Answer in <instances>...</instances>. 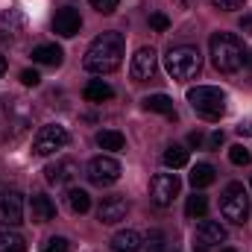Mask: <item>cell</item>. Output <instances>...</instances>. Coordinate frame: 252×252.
I'll use <instances>...</instances> for the list:
<instances>
[{
  "mask_svg": "<svg viewBox=\"0 0 252 252\" xmlns=\"http://www.w3.org/2000/svg\"><path fill=\"white\" fill-rule=\"evenodd\" d=\"M79 30H82V18H79V12L73 6H62L53 15V32H59L62 38H73Z\"/></svg>",
  "mask_w": 252,
  "mask_h": 252,
  "instance_id": "cell-13",
  "label": "cell"
},
{
  "mask_svg": "<svg viewBox=\"0 0 252 252\" xmlns=\"http://www.w3.org/2000/svg\"><path fill=\"white\" fill-rule=\"evenodd\" d=\"M173 252H176V250H173Z\"/></svg>",
  "mask_w": 252,
  "mask_h": 252,
  "instance_id": "cell-41",
  "label": "cell"
},
{
  "mask_svg": "<svg viewBox=\"0 0 252 252\" xmlns=\"http://www.w3.org/2000/svg\"><path fill=\"white\" fill-rule=\"evenodd\" d=\"M67 147V129L62 124H47L38 129L35 141H32V153L35 156H53L56 150H64Z\"/></svg>",
  "mask_w": 252,
  "mask_h": 252,
  "instance_id": "cell-7",
  "label": "cell"
},
{
  "mask_svg": "<svg viewBox=\"0 0 252 252\" xmlns=\"http://www.w3.org/2000/svg\"><path fill=\"white\" fill-rule=\"evenodd\" d=\"M188 179H190V185H193V190H202V188H208V185H214L217 173H214V167H211V164L199 161V164H193V167H190Z\"/></svg>",
  "mask_w": 252,
  "mask_h": 252,
  "instance_id": "cell-19",
  "label": "cell"
},
{
  "mask_svg": "<svg viewBox=\"0 0 252 252\" xmlns=\"http://www.w3.org/2000/svg\"><path fill=\"white\" fill-rule=\"evenodd\" d=\"M6 67H9V62H6V56H0V76L6 73Z\"/></svg>",
  "mask_w": 252,
  "mask_h": 252,
  "instance_id": "cell-38",
  "label": "cell"
},
{
  "mask_svg": "<svg viewBox=\"0 0 252 252\" xmlns=\"http://www.w3.org/2000/svg\"><path fill=\"white\" fill-rule=\"evenodd\" d=\"M208 47H211V64L220 73H235L247 64V50H244L241 38L232 32H214Z\"/></svg>",
  "mask_w": 252,
  "mask_h": 252,
  "instance_id": "cell-2",
  "label": "cell"
},
{
  "mask_svg": "<svg viewBox=\"0 0 252 252\" xmlns=\"http://www.w3.org/2000/svg\"><path fill=\"white\" fill-rule=\"evenodd\" d=\"M190 109L205 121H220L226 115V94L214 85H196L188 91Z\"/></svg>",
  "mask_w": 252,
  "mask_h": 252,
  "instance_id": "cell-3",
  "label": "cell"
},
{
  "mask_svg": "<svg viewBox=\"0 0 252 252\" xmlns=\"http://www.w3.org/2000/svg\"><path fill=\"white\" fill-rule=\"evenodd\" d=\"M124 53H126L124 32H115V30L100 32V35L88 44V50H85V56H82V67H85L88 73L106 76V73H112V70L121 67Z\"/></svg>",
  "mask_w": 252,
  "mask_h": 252,
  "instance_id": "cell-1",
  "label": "cell"
},
{
  "mask_svg": "<svg viewBox=\"0 0 252 252\" xmlns=\"http://www.w3.org/2000/svg\"><path fill=\"white\" fill-rule=\"evenodd\" d=\"M196 238H202L208 247H220V244H226L229 232H226V226H223L220 220H202V226H199Z\"/></svg>",
  "mask_w": 252,
  "mask_h": 252,
  "instance_id": "cell-17",
  "label": "cell"
},
{
  "mask_svg": "<svg viewBox=\"0 0 252 252\" xmlns=\"http://www.w3.org/2000/svg\"><path fill=\"white\" fill-rule=\"evenodd\" d=\"M229 161H232V164H238V167H244V164H250V161H252V153L244 147V144H235V147L229 150Z\"/></svg>",
  "mask_w": 252,
  "mask_h": 252,
  "instance_id": "cell-29",
  "label": "cell"
},
{
  "mask_svg": "<svg viewBox=\"0 0 252 252\" xmlns=\"http://www.w3.org/2000/svg\"><path fill=\"white\" fill-rule=\"evenodd\" d=\"M220 12H235V9H241L244 6V0H211Z\"/></svg>",
  "mask_w": 252,
  "mask_h": 252,
  "instance_id": "cell-33",
  "label": "cell"
},
{
  "mask_svg": "<svg viewBox=\"0 0 252 252\" xmlns=\"http://www.w3.org/2000/svg\"><path fill=\"white\" fill-rule=\"evenodd\" d=\"M205 211H208V196L199 193V190H193L188 199H185V214H188L190 220H202Z\"/></svg>",
  "mask_w": 252,
  "mask_h": 252,
  "instance_id": "cell-23",
  "label": "cell"
},
{
  "mask_svg": "<svg viewBox=\"0 0 252 252\" xmlns=\"http://www.w3.org/2000/svg\"><path fill=\"white\" fill-rule=\"evenodd\" d=\"M0 252H27L24 235H18V232H12V229H3V232H0Z\"/></svg>",
  "mask_w": 252,
  "mask_h": 252,
  "instance_id": "cell-26",
  "label": "cell"
},
{
  "mask_svg": "<svg viewBox=\"0 0 252 252\" xmlns=\"http://www.w3.org/2000/svg\"><path fill=\"white\" fill-rule=\"evenodd\" d=\"M62 59H64V53H62L59 44H35V47H32V62H38V64L59 67Z\"/></svg>",
  "mask_w": 252,
  "mask_h": 252,
  "instance_id": "cell-18",
  "label": "cell"
},
{
  "mask_svg": "<svg viewBox=\"0 0 252 252\" xmlns=\"http://www.w3.org/2000/svg\"><path fill=\"white\" fill-rule=\"evenodd\" d=\"M144 247H147V252H170L167 250V235H164L161 229H150Z\"/></svg>",
  "mask_w": 252,
  "mask_h": 252,
  "instance_id": "cell-27",
  "label": "cell"
},
{
  "mask_svg": "<svg viewBox=\"0 0 252 252\" xmlns=\"http://www.w3.org/2000/svg\"><path fill=\"white\" fill-rule=\"evenodd\" d=\"M179 188H182V182H179L176 173H156L153 182H150V199H153L158 208H167V205H173V199L179 196Z\"/></svg>",
  "mask_w": 252,
  "mask_h": 252,
  "instance_id": "cell-8",
  "label": "cell"
},
{
  "mask_svg": "<svg viewBox=\"0 0 252 252\" xmlns=\"http://www.w3.org/2000/svg\"><path fill=\"white\" fill-rule=\"evenodd\" d=\"M21 27H24V15L18 9H9L0 15V35L3 38H15L21 32Z\"/></svg>",
  "mask_w": 252,
  "mask_h": 252,
  "instance_id": "cell-21",
  "label": "cell"
},
{
  "mask_svg": "<svg viewBox=\"0 0 252 252\" xmlns=\"http://www.w3.org/2000/svg\"><path fill=\"white\" fill-rule=\"evenodd\" d=\"M41 252H70V241L62 238V235H53L41 244Z\"/></svg>",
  "mask_w": 252,
  "mask_h": 252,
  "instance_id": "cell-28",
  "label": "cell"
},
{
  "mask_svg": "<svg viewBox=\"0 0 252 252\" xmlns=\"http://www.w3.org/2000/svg\"><path fill=\"white\" fill-rule=\"evenodd\" d=\"M156 70H158V53L153 47H138L132 62H129V76L135 82H147L156 76Z\"/></svg>",
  "mask_w": 252,
  "mask_h": 252,
  "instance_id": "cell-10",
  "label": "cell"
},
{
  "mask_svg": "<svg viewBox=\"0 0 252 252\" xmlns=\"http://www.w3.org/2000/svg\"><path fill=\"white\" fill-rule=\"evenodd\" d=\"M220 252H235V250H232V247H223V250H220Z\"/></svg>",
  "mask_w": 252,
  "mask_h": 252,
  "instance_id": "cell-39",
  "label": "cell"
},
{
  "mask_svg": "<svg viewBox=\"0 0 252 252\" xmlns=\"http://www.w3.org/2000/svg\"><path fill=\"white\" fill-rule=\"evenodd\" d=\"M150 27H153L156 32H164V30L170 27V18L161 15V12H156V15H150Z\"/></svg>",
  "mask_w": 252,
  "mask_h": 252,
  "instance_id": "cell-31",
  "label": "cell"
},
{
  "mask_svg": "<svg viewBox=\"0 0 252 252\" xmlns=\"http://www.w3.org/2000/svg\"><path fill=\"white\" fill-rule=\"evenodd\" d=\"M121 173H124V167H121V161L112 158V156H94V158L85 164V176H88V182L97 185V188L115 185V182L121 179Z\"/></svg>",
  "mask_w": 252,
  "mask_h": 252,
  "instance_id": "cell-6",
  "label": "cell"
},
{
  "mask_svg": "<svg viewBox=\"0 0 252 252\" xmlns=\"http://www.w3.org/2000/svg\"><path fill=\"white\" fill-rule=\"evenodd\" d=\"M64 205L70 214H88L91 211V193L85 188L70 185V188H64Z\"/></svg>",
  "mask_w": 252,
  "mask_h": 252,
  "instance_id": "cell-16",
  "label": "cell"
},
{
  "mask_svg": "<svg viewBox=\"0 0 252 252\" xmlns=\"http://www.w3.org/2000/svg\"><path fill=\"white\" fill-rule=\"evenodd\" d=\"M238 132H241V135H252V124H241L238 126Z\"/></svg>",
  "mask_w": 252,
  "mask_h": 252,
  "instance_id": "cell-37",
  "label": "cell"
},
{
  "mask_svg": "<svg viewBox=\"0 0 252 252\" xmlns=\"http://www.w3.org/2000/svg\"><path fill=\"white\" fill-rule=\"evenodd\" d=\"M141 247H144V238L135 229H121L109 241V250L112 252H141Z\"/></svg>",
  "mask_w": 252,
  "mask_h": 252,
  "instance_id": "cell-15",
  "label": "cell"
},
{
  "mask_svg": "<svg viewBox=\"0 0 252 252\" xmlns=\"http://www.w3.org/2000/svg\"><path fill=\"white\" fill-rule=\"evenodd\" d=\"M199 67H202V56L190 44H176L164 53V70L173 79H193L199 73Z\"/></svg>",
  "mask_w": 252,
  "mask_h": 252,
  "instance_id": "cell-4",
  "label": "cell"
},
{
  "mask_svg": "<svg viewBox=\"0 0 252 252\" xmlns=\"http://www.w3.org/2000/svg\"><path fill=\"white\" fill-rule=\"evenodd\" d=\"M44 179L50 185H56V188L76 185V179H79V161H73V158H56L53 164L44 167Z\"/></svg>",
  "mask_w": 252,
  "mask_h": 252,
  "instance_id": "cell-9",
  "label": "cell"
},
{
  "mask_svg": "<svg viewBox=\"0 0 252 252\" xmlns=\"http://www.w3.org/2000/svg\"><path fill=\"white\" fill-rule=\"evenodd\" d=\"M100 15H115L118 12V6H121V0H88Z\"/></svg>",
  "mask_w": 252,
  "mask_h": 252,
  "instance_id": "cell-30",
  "label": "cell"
},
{
  "mask_svg": "<svg viewBox=\"0 0 252 252\" xmlns=\"http://www.w3.org/2000/svg\"><path fill=\"white\" fill-rule=\"evenodd\" d=\"M144 109H147V112H158V115H167V118H173V121H176V112H173V100H170L167 94H150V97H144Z\"/></svg>",
  "mask_w": 252,
  "mask_h": 252,
  "instance_id": "cell-22",
  "label": "cell"
},
{
  "mask_svg": "<svg viewBox=\"0 0 252 252\" xmlns=\"http://www.w3.org/2000/svg\"><path fill=\"white\" fill-rule=\"evenodd\" d=\"M161 161H164V167L179 170V167H185V164H188V150H185V147H179V144H170V147L164 150Z\"/></svg>",
  "mask_w": 252,
  "mask_h": 252,
  "instance_id": "cell-24",
  "label": "cell"
},
{
  "mask_svg": "<svg viewBox=\"0 0 252 252\" xmlns=\"http://www.w3.org/2000/svg\"><path fill=\"white\" fill-rule=\"evenodd\" d=\"M56 217V205H53V199L47 196V193H32L30 196V220L32 223H50Z\"/></svg>",
  "mask_w": 252,
  "mask_h": 252,
  "instance_id": "cell-14",
  "label": "cell"
},
{
  "mask_svg": "<svg viewBox=\"0 0 252 252\" xmlns=\"http://www.w3.org/2000/svg\"><path fill=\"white\" fill-rule=\"evenodd\" d=\"M247 64H252V56H247Z\"/></svg>",
  "mask_w": 252,
  "mask_h": 252,
  "instance_id": "cell-40",
  "label": "cell"
},
{
  "mask_svg": "<svg viewBox=\"0 0 252 252\" xmlns=\"http://www.w3.org/2000/svg\"><path fill=\"white\" fill-rule=\"evenodd\" d=\"M124 135L121 132H115V129H103V132H97V147L100 150H109V153H121L124 150Z\"/></svg>",
  "mask_w": 252,
  "mask_h": 252,
  "instance_id": "cell-25",
  "label": "cell"
},
{
  "mask_svg": "<svg viewBox=\"0 0 252 252\" xmlns=\"http://www.w3.org/2000/svg\"><path fill=\"white\" fill-rule=\"evenodd\" d=\"M220 214L229 223H247L250 217V196L241 182H229L220 193Z\"/></svg>",
  "mask_w": 252,
  "mask_h": 252,
  "instance_id": "cell-5",
  "label": "cell"
},
{
  "mask_svg": "<svg viewBox=\"0 0 252 252\" xmlns=\"http://www.w3.org/2000/svg\"><path fill=\"white\" fill-rule=\"evenodd\" d=\"M21 82H24L27 88H35V85L41 82V76H38V70H30V67H27V70H21Z\"/></svg>",
  "mask_w": 252,
  "mask_h": 252,
  "instance_id": "cell-32",
  "label": "cell"
},
{
  "mask_svg": "<svg viewBox=\"0 0 252 252\" xmlns=\"http://www.w3.org/2000/svg\"><path fill=\"white\" fill-rule=\"evenodd\" d=\"M220 144H223V132H214V135L208 138V147L214 150V147H220Z\"/></svg>",
  "mask_w": 252,
  "mask_h": 252,
  "instance_id": "cell-34",
  "label": "cell"
},
{
  "mask_svg": "<svg viewBox=\"0 0 252 252\" xmlns=\"http://www.w3.org/2000/svg\"><path fill=\"white\" fill-rule=\"evenodd\" d=\"M0 223L3 226H18L24 223V196L15 188L0 190Z\"/></svg>",
  "mask_w": 252,
  "mask_h": 252,
  "instance_id": "cell-11",
  "label": "cell"
},
{
  "mask_svg": "<svg viewBox=\"0 0 252 252\" xmlns=\"http://www.w3.org/2000/svg\"><path fill=\"white\" fill-rule=\"evenodd\" d=\"M193 252H208V244L202 238H193Z\"/></svg>",
  "mask_w": 252,
  "mask_h": 252,
  "instance_id": "cell-35",
  "label": "cell"
},
{
  "mask_svg": "<svg viewBox=\"0 0 252 252\" xmlns=\"http://www.w3.org/2000/svg\"><path fill=\"white\" fill-rule=\"evenodd\" d=\"M188 144H190V147H199V144H202V135H199V132H190V135H188Z\"/></svg>",
  "mask_w": 252,
  "mask_h": 252,
  "instance_id": "cell-36",
  "label": "cell"
},
{
  "mask_svg": "<svg viewBox=\"0 0 252 252\" xmlns=\"http://www.w3.org/2000/svg\"><path fill=\"white\" fill-rule=\"evenodd\" d=\"M115 97V88L106 82V79H91L88 85H85V100L88 103H106V100H112Z\"/></svg>",
  "mask_w": 252,
  "mask_h": 252,
  "instance_id": "cell-20",
  "label": "cell"
},
{
  "mask_svg": "<svg viewBox=\"0 0 252 252\" xmlns=\"http://www.w3.org/2000/svg\"><path fill=\"white\" fill-rule=\"evenodd\" d=\"M126 214H129V202H126V196H121V193L103 196V202H100V208H97V220H100L103 226L121 223V220H126Z\"/></svg>",
  "mask_w": 252,
  "mask_h": 252,
  "instance_id": "cell-12",
  "label": "cell"
}]
</instances>
